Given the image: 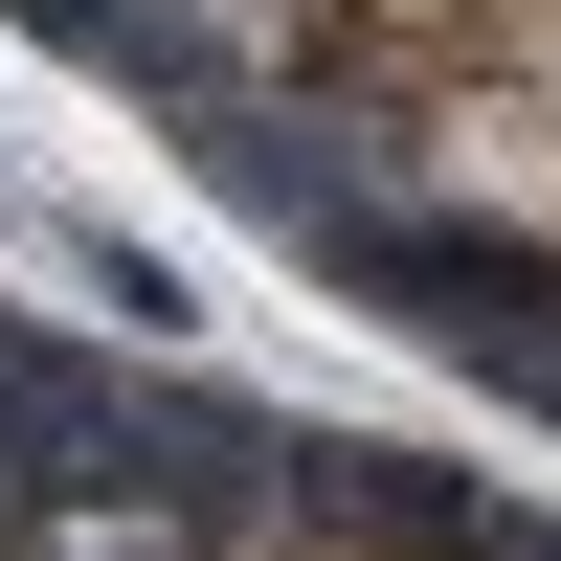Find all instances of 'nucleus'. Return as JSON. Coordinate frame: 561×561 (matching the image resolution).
Returning a JSON list of instances; mask_svg holds the SVG:
<instances>
[{
	"label": "nucleus",
	"mask_w": 561,
	"mask_h": 561,
	"mask_svg": "<svg viewBox=\"0 0 561 561\" xmlns=\"http://www.w3.org/2000/svg\"><path fill=\"white\" fill-rule=\"evenodd\" d=\"M270 113H314L359 158V203L404 248H449L517 314V359L561 382V0H337L270 68Z\"/></svg>",
	"instance_id": "f257e3e1"
},
{
	"label": "nucleus",
	"mask_w": 561,
	"mask_h": 561,
	"mask_svg": "<svg viewBox=\"0 0 561 561\" xmlns=\"http://www.w3.org/2000/svg\"><path fill=\"white\" fill-rule=\"evenodd\" d=\"M0 561H561V539H539V517H472V494H404V472H270V494L23 472Z\"/></svg>",
	"instance_id": "f03ea898"
}]
</instances>
